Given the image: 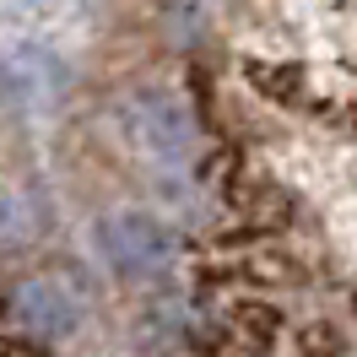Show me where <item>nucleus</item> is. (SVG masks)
<instances>
[{
	"mask_svg": "<svg viewBox=\"0 0 357 357\" xmlns=\"http://www.w3.org/2000/svg\"><path fill=\"white\" fill-rule=\"evenodd\" d=\"M125 130L162 168H190L201 152V125L174 92H130L125 98Z\"/></svg>",
	"mask_w": 357,
	"mask_h": 357,
	"instance_id": "1",
	"label": "nucleus"
},
{
	"mask_svg": "<svg viewBox=\"0 0 357 357\" xmlns=\"http://www.w3.org/2000/svg\"><path fill=\"white\" fill-rule=\"evenodd\" d=\"M98 244L109 255V266L125 271V276H162L178 260L174 227L152 211H141V206H114L98 222Z\"/></svg>",
	"mask_w": 357,
	"mask_h": 357,
	"instance_id": "2",
	"label": "nucleus"
},
{
	"mask_svg": "<svg viewBox=\"0 0 357 357\" xmlns=\"http://www.w3.org/2000/svg\"><path fill=\"white\" fill-rule=\"evenodd\" d=\"M11 325L33 341H66L82 325V292L66 276H27L11 292Z\"/></svg>",
	"mask_w": 357,
	"mask_h": 357,
	"instance_id": "3",
	"label": "nucleus"
},
{
	"mask_svg": "<svg viewBox=\"0 0 357 357\" xmlns=\"http://www.w3.org/2000/svg\"><path fill=\"white\" fill-rule=\"evenodd\" d=\"M33 233V206L17 190H0V244H22Z\"/></svg>",
	"mask_w": 357,
	"mask_h": 357,
	"instance_id": "4",
	"label": "nucleus"
},
{
	"mask_svg": "<svg viewBox=\"0 0 357 357\" xmlns=\"http://www.w3.org/2000/svg\"><path fill=\"white\" fill-rule=\"evenodd\" d=\"M27 6H54V0H27Z\"/></svg>",
	"mask_w": 357,
	"mask_h": 357,
	"instance_id": "5",
	"label": "nucleus"
}]
</instances>
